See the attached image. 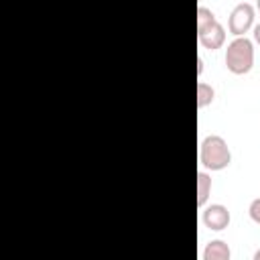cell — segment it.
Returning a JSON list of instances; mask_svg holds the SVG:
<instances>
[{"instance_id":"6","label":"cell","mask_w":260,"mask_h":260,"mask_svg":"<svg viewBox=\"0 0 260 260\" xmlns=\"http://www.w3.org/2000/svg\"><path fill=\"white\" fill-rule=\"evenodd\" d=\"M232 250L223 240H211L203 250V260H230Z\"/></svg>"},{"instance_id":"14","label":"cell","mask_w":260,"mask_h":260,"mask_svg":"<svg viewBox=\"0 0 260 260\" xmlns=\"http://www.w3.org/2000/svg\"><path fill=\"white\" fill-rule=\"evenodd\" d=\"M256 10L260 12V0H256Z\"/></svg>"},{"instance_id":"10","label":"cell","mask_w":260,"mask_h":260,"mask_svg":"<svg viewBox=\"0 0 260 260\" xmlns=\"http://www.w3.org/2000/svg\"><path fill=\"white\" fill-rule=\"evenodd\" d=\"M248 213H250V219H252L254 223H258V225H260V197H258V199H254V201L250 203Z\"/></svg>"},{"instance_id":"5","label":"cell","mask_w":260,"mask_h":260,"mask_svg":"<svg viewBox=\"0 0 260 260\" xmlns=\"http://www.w3.org/2000/svg\"><path fill=\"white\" fill-rule=\"evenodd\" d=\"M203 213H201V221L207 230H213V232H221L230 225L232 221V215H230V209L221 203H211L207 207H201Z\"/></svg>"},{"instance_id":"13","label":"cell","mask_w":260,"mask_h":260,"mask_svg":"<svg viewBox=\"0 0 260 260\" xmlns=\"http://www.w3.org/2000/svg\"><path fill=\"white\" fill-rule=\"evenodd\" d=\"M254 260H260V250H256V252H254Z\"/></svg>"},{"instance_id":"3","label":"cell","mask_w":260,"mask_h":260,"mask_svg":"<svg viewBox=\"0 0 260 260\" xmlns=\"http://www.w3.org/2000/svg\"><path fill=\"white\" fill-rule=\"evenodd\" d=\"M254 16H256V8L252 4H248V2L236 4L228 18V30L234 37H244L254 26Z\"/></svg>"},{"instance_id":"1","label":"cell","mask_w":260,"mask_h":260,"mask_svg":"<svg viewBox=\"0 0 260 260\" xmlns=\"http://www.w3.org/2000/svg\"><path fill=\"white\" fill-rule=\"evenodd\" d=\"M199 162L207 171H223L225 167H230L232 152L228 142L217 134L205 136L199 144Z\"/></svg>"},{"instance_id":"2","label":"cell","mask_w":260,"mask_h":260,"mask_svg":"<svg viewBox=\"0 0 260 260\" xmlns=\"http://www.w3.org/2000/svg\"><path fill=\"white\" fill-rule=\"evenodd\" d=\"M225 67L234 75H246L254 67V43L246 37H236L225 49Z\"/></svg>"},{"instance_id":"9","label":"cell","mask_w":260,"mask_h":260,"mask_svg":"<svg viewBox=\"0 0 260 260\" xmlns=\"http://www.w3.org/2000/svg\"><path fill=\"white\" fill-rule=\"evenodd\" d=\"M215 14L211 8H205V6H199L197 8V26H205L209 22H215Z\"/></svg>"},{"instance_id":"4","label":"cell","mask_w":260,"mask_h":260,"mask_svg":"<svg viewBox=\"0 0 260 260\" xmlns=\"http://www.w3.org/2000/svg\"><path fill=\"white\" fill-rule=\"evenodd\" d=\"M197 41L203 49L207 51H215L221 49L225 43V28L221 22H209L205 26H197Z\"/></svg>"},{"instance_id":"7","label":"cell","mask_w":260,"mask_h":260,"mask_svg":"<svg viewBox=\"0 0 260 260\" xmlns=\"http://www.w3.org/2000/svg\"><path fill=\"white\" fill-rule=\"evenodd\" d=\"M209 193H211V177L205 171H199L197 173V205L199 207H205Z\"/></svg>"},{"instance_id":"8","label":"cell","mask_w":260,"mask_h":260,"mask_svg":"<svg viewBox=\"0 0 260 260\" xmlns=\"http://www.w3.org/2000/svg\"><path fill=\"white\" fill-rule=\"evenodd\" d=\"M215 98V89L205 83V81H199L197 83V108H207Z\"/></svg>"},{"instance_id":"12","label":"cell","mask_w":260,"mask_h":260,"mask_svg":"<svg viewBox=\"0 0 260 260\" xmlns=\"http://www.w3.org/2000/svg\"><path fill=\"white\" fill-rule=\"evenodd\" d=\"M203 65H205V63H203V59L199 57V59H197V75H201V73H203Z\"/></svg>"},{"instance_id":"11","label":"cell","mask_w":260,"mask_h":260,"mask_svg":"<svg viewBox=\"0 0 260 260\" xmlns=\"http://www.w3.org/2000/svg\"><path fill=\"white\" fill-rule=\"evenodd\" d=\"M254 41L260 45V24H256V26H254Z\"/></svg>"}]
</instances>
